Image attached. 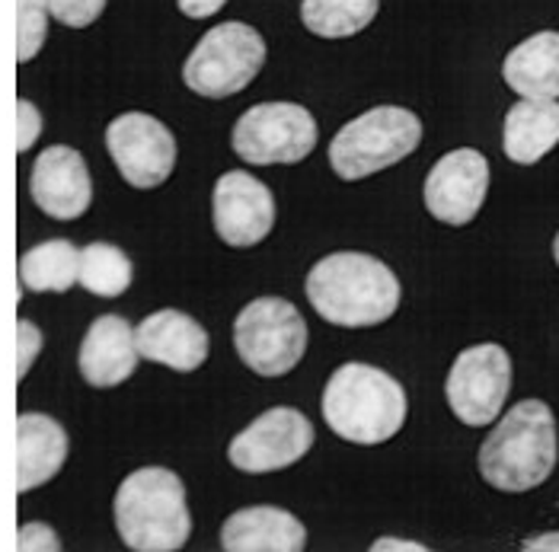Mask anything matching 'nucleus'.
<instances>
[{"label": "nucleus", "mask_w": 559, "mask_h": 552, "mask_svg": "<svg viewBox=\"0 0 559 552\" xmlns=\"http://www.w3.org/2000/svg\"><path fill=\"white\" fill-rule=\"evenodd\" d=\"M304 547L307 530L301 520L272 505L237 511L221 527V550L227 552H301Z\"/></svg>", "instance_id": "nucleus-17"}, {"label": "nucleus", "mask_w": 559, "mask_h": 552, "mask_svg": "<svg viewBox=\"0 0 559 552\" xmlns=\"http://www.w3.org/2000/svg\"><path fill=\"white\" fill-rule=\"evenodd\" d=\"M29 192H33V202L48 217L78 220L93 202V182H90L84 157L68 144L45 147L33 164Z\"/></svg>", "instance_id": "nucleus-14"}, {"label": "nucleus", "mask_w": 559, "mask_h": 552, "mask_svg": "<svg viewBox=\"0 0 559 552\" xmlns=\"http://www.w3.org/2000/svg\"><path fill=\"white\" fill-rule=\"evenodd\" d=\"M81 250L71 240H45L20 259V281L36 295H64L78 285Z\"/></svg>", "instance_id": "nucleus-21"}, {"label": "nucleus", "mask_w": 559, "mask_h": 552, "mask_svg": "<svg viewBox=\"0 0 559 552\" xmlns=\"http://www.w3.org/2000/svg\"><path fill=\"white\" fill-rule=\"evenodd\" d=\"M502 77L521 99H559V33H537L515 45Z\"/></svg>", "instance_id": "nucleus-20"}, {"label": "nucleus", "mask_w": 559, "mask_h": 552, "mask_svg": "<svg viewBox=\"0 0 559 552\" xmlns=\"http://www.w3.org/2000/svg\"><path fill=\"white\" fill-rule=\"evenodd\" d=\"M371 552H429L423 543H413V540H396V537H384V540H374Z\"/></svg>", "instance_id": "nucleus-30"}, {"label": "nucleus", "mask_w": 559, "mask_h": 552, "mask_svg": "<svg viewBox=\"0 0 559 552\" xmlns=\"http://www.w3.org/2000/svg\"><path fill=\"white\" fill-rule=\"evenodd\" d=\"M16 550L20 552H61V540L58 533L43 524V520H33V524H23L20 533H16Z\"/></svg>", "instance_id": "nucleus-28"}, {"label": "nucleus", "mask_w": 559, "mask_h": 552, "mask_svg": "<svg viewBox=\"0 0 559 552\" xmlns=\"http://www.w3.org/2000/svg\"><path fill=\"white\" fill-rule=\"evenodd\" d=\"M138 345L134 326L126 316L106 313L93 320L81 345V374L96 389H112L138 371Z\"/></svg>", "instance_id": "nucleus-16"}, {"label": "nucleus", "mask_w": 559, "mask_h": 552, "mask_svg": "<svg viewBox=\"0 0 559 552\" xmlns=\"http://www.w3.org/2000/svg\"><path fill=\"white\" fill-rule=\"evenodd\" d=\"M310 447H313L310 419L292 406H275L230 441L227 460L240 472H275V469L295 467Z\"/></svg>", "instance_id": "nucleus-11"}, {"label": "nucleus", "mask_w": 559, "mask_h": 552, "mask_svg": "<svg viewBox=\"0 0 559 552\" xmlns=\"http://www.w3.org/2000/svg\"><path fill=\"white\" fill-rule=\"evenodd\" d=\"M48 36V10L43 0H16V61L26 64L43 51Z\"/></svg>", "instance_id": "nucleus-24"}, {"label": "nucleus", "mask_w": 559, "mask_h": 552, "mask_svg": "<svg viewBox=\"0 0 559 552\" xmlns=\"http://www.w3.org/2000/svg\"><path fill=\"white\" fill-rule=\"evenodd\" d=\"M217 237L234 247L247 250L262 243L275 227V199L265 182L243 170L224 172L215 182L212 195Z\"/></svg>", "instance_id": "nucleus-12"}, {"label": "nucleus", "mask_w": 559, "mask_h": 552, "mask_svg": "<svg viewBox=\"0 0 559 552\" xmlns=\"http://www.w3.org/2000/svg\"><path fill=\"white\" fill-rule=\"evenodd\" d=\"M230 144L253 167L301 164L317 147V122L298 103H259L237 119Z\"/></svg>", "instance_id": "nucleus-8"}, {"label": "nucleus", "mask_w": 559, "mask_h": 552, "mask_svg": "<svg viewBox=\"0 0 559 552\" xmlns=\"http://www.w3.org/2000/svg\"><path fill=\"white\" fill-rule=\"evenodd\" d=\"M43 351V329L29 320L16 323V381H23Z\"/></svg>", "instance_id": "nucleus-26"}, {"label": "nucleus", "mask_w": 559, "mask_h": 552, "mask_svg": "<svg viewBox=\"0 0 559 552\" xmlns=\"http://www.w3.org/2000/svg\"><path fill=\"white\" fill-rule=\"evenodd\" d=\"M265 64V39L247 23H221L202 36L182 68V81L205 99H227L257 81Z\"/></svg>", "instance_id": "nucleus-7"}, {"label": "nucleus", "mask_w": 559, "mask_h": 552, "mask_svg": "<svg viewBox=\"0 0 559 552\" xmlns=\"http://www.w3.org/2000/svg\"><path fill=\"white\" fill-rule=\"evenodd\" d=\"M68 460V431L43 412L16 419V492L51 482Z\"/></svg>", "instance_id": "nucleus-18"}, {"label": "nucleus", "mask_w": 559, "mask_h": 552, "mask_svg": "<svg viewBox=\"0 0 559 552\" xmlns=\"http://www.w3.org/2000/svg\"><path fill=\"white\" fill-rule=\"evenodd\" d=\"M559 144V103L557 99H521L509 109L502 128L506 157L521 167L544 160Z\"/></svg>", "instance_id": "nucleus-19"}, {"label": "nucleus", "mask_w": 559, "mask_h": 552, "mask_svg": "<svg viewBox=\"0 0 559 552\" xmlns=\"http://www.w3.org/2000/svg\"><path fill=\"white\" fill-rule=\"evenodd\" d=\"M381 0H304V26L320 39H348L371 26Z\"/></svg>", "instance_id": "nucleus-22"}, {"label": "nucleus", "mask_w": 559, "mask_h": 552, "mask_svg": "<svg viewBox=\"0 0 559 552\" xmlns=\"http://www.w3.org/2000/svg\"><path fill=\"white\" fill-rule=\"evenodd\" d=\"M176 3H179V10L189 20H209V16H215L227 0H176Z\"/></svg>", "instance_id": "nucleus-29"}, {"label": "nucleus", "mask_w": 559, "mask_h": 552, "mask_svg": "<svg viewBox=\"0 0 559 552\" xmlns=\"http://www.w3.org/2000/svg\"><path fill=\"white\" fill-rule=\"evenodd\" d=\"M106 147L122 179L134 189H157L176 167V141L160 119L126 112L106 128Z\"/></svg>", "instance_id": "nucleus-10"}, {"label": "nucleus", "mask_w": 559, "mask_h": 552, "mask_svg": "<svg viewBox=\"0 0 559 552\" xmlns=\"http://www.w3.org/2000/svg\"><path fill=\"white\" fill-rule=\"evenodd\" d=\"M304 291L310 307L333 326H381L400 307V281L393 268L368 253H333L320 259Z\"/></svg>", "instance_id": "nucleus-1"}, {"label": "nucleus", "mask_w": 559, "mask_h": 552, "mask_svg": "<svg viewBox=\"0 0 559 552\" xmlns=\"http://www.w3.org/2000/svg\"><path fill=\"white\" fill-rule=\"evenodd\" d=\"M406 393L388 371L348 361L323 389V419L348 444H384L406 422Z\"/></svg>", "instance_id": "nucleus-4"}, {"label": "nucleus", "mask_w": 559, "mask_h": 552, "mask_svg": "<svg viewBox=\"0 0 559 552\" xmlns=\"http://www.w3.org/2000/svg\"><path fill=\"white\" fill-rule=\"evenodd\" d=\"M557 419L547 403L524 399L479 447V476L499 492H531L557 469Z\"/></svg>", "instance_id": "nucleus-2"}, {"label": "nucleus", "mask_w": 559, "mask_h": 552, "mask_svg": "<svg viewBox=\"0 0 559 552\" xmlns=\"http://www.w3.org/2000/svg\"><path fill=\"white\" fill-rule=\"evenodd\" d=\"M234 345L253 374L285 377L307 351V323L292 300L257 298L237 313Z\"/></svg>", "instance_id": "nucleus-6"}, {"label": "nucleus", "mask_w": 559, "mask_h": 552, "mask_svg": "<svg viewBox=\"0 0 559 552\" xmlns=\"http://www.w3.org/2000/svg\"><path fill=\"white\" fill-rule=\"evenodd\" d=\"M554 259H557V265H559V233H557V240H554Z\"/></svg>", "instance_id": "nucleus-32"}, {"label": "nucleus", "mask_w": 559, "mask_h": 552, "mask_svg": "<svg viewBox=\"0 0 559 552\" xmlns=\"http://www.w3.org/2000/svg\"><path fill=\"white\" fill-rule=\"evenodd\" d=\"M43 134V112L29 99H16V151L26 154Z\"/></svg>", "instance_id": "nucleus-27"}, {"label": "nucleus", "mask_w": 559, "mask_h": 552, "mask_svg": "<svg viewBox=\"0 0 559 552\" xmlns=\"http://www.w3.org/2000/svg\"><path fill=\"white\" fill-rule=\"evenodd\" d=\"M524 552H559V533H540V537H531L524 540Z\"/></svg>", "instance_id": "nucleus-31"}, {"label": "nucleus", "mask_w": 559, "mask_h": 552, "mask_svg": "<svg viewBox=\"0 0 559 552\" xmlns=\"http://www.w3.org/2000/svg\"><path fill=\"white\" fill-rule=\"evenodd\" d=\"M48 16H55L58 23L71 26V29H84L90 23H96L106 10V0H43Z\"/></svg>", "instance_id": "nucleus-25"}, {"label": "nucleus", "mask_w": 559, "mask_h": 552, "mask_svg": "<svg viewBox=\"0 0 559 552\" xmlns=\"http://www.w3.org/2000/svg\"><path fill=\"white\" fill-rule=\"evenodd\" d=\"M512 389V358L502 345H471L451 364L444 396L451 412L471 428L492 425Z\"/></svg>", "instance_id": "nucleus-9"}, {"label": "nucleus", "mask_w": 559, "mask_h": 552, "mask_svg": "<svg viewBox=\"0 0 559 552\" xmlns=\"http://www.w3.org/2000/svg\"><path fill=\"white\" fill-rule=\"evenodd\" d=\"M423 141V122L400 106H378L336 131L330 144V167L345 182L388 170L406 160Z\"/></svg>", "instance_id": "nucleus-5"}, {"label": "nucleus", "mask_w": 559, "mask_h": 552, "mask_svg": "<svg viewBox=\"0 0 559 552\" xmlns=\"http://www.w3.org/2000/svg\"><path fill=\"white\" fill-rule=\"evenodd\" d=\"M489 192V164L474 147L444 154L426 179V208L435 220L464 227L471 224Z\"/></svg>", "instance_id": "nucleus-13"}, {"label": "nucleus", "mask_w": 559, "mask_h": 552, "mask_svg": "<svg viewBox=\"0 0 559 552\" xmlns=\"http://www.w3.org/2000/svg\"><path fill=\"white\" fill-rule=\"evenodd\" d=\"M134 345L144 361L164 364L179 374L199 371L212 351V341L202 323H195L182 310H157L144 316L134 329Z\"/></svg>", "instance_id": "nucleus-15"}, {"label": "nucleus", "mask_w": 559, "mask_h": 552, "mask_svg": "<svg viewBox=\"0 0 559 552\" xmlns=\"http://www.w3.org/2000/svg\"><path fill=\"white\" fill-rule=\"evenodd\" d=\"M134 265L119 247L112 243H86L81 250V265H78V285H84L96 298H119L131 288Z\"/></svg>", "instance_id": "nucleus-23"}, {"label": "nucleus", "mask_w": 559, "mask_h": 552, "mask_svg": "<svg viewBox=\"0 0 559 552\" xmlns=\"http://www.w3.org/2000/svg\"><path fill=\"white\" fill-rule=\"evenodd\" d=\"M112 514L119 537L134 552H176L192 533L186 485L167 467H144L126 476Z\"/></svg>", "instance_id": "nucleus-3"}]
</instances>
